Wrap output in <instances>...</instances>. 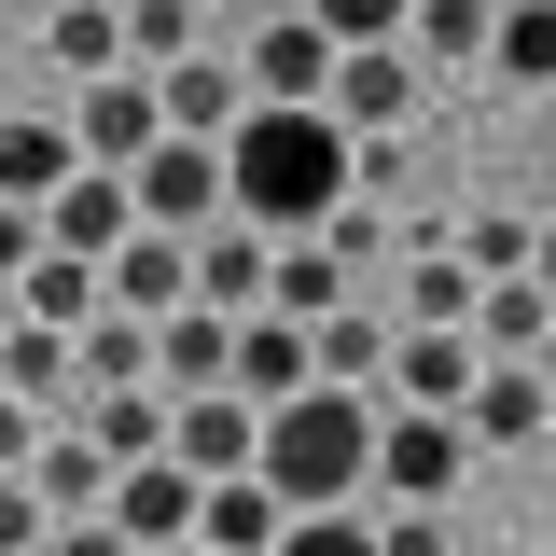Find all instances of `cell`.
Returning <instances> with one entry per match:
<instances>
[{
  "mask_svg": "<svg viewBox=\"0 0 556 556\" xmlns=\"http://www.w3.org/2000/svg\"><path fill=\"white\" fill-rule=\"evenodd\" d=\"M348 195H362V153H348L334 112H237V139H223V208L251 237H320Z\"/></svg>",
  "mask_w": 556,
  "mask_h": 556,
  "instance_id": "obj_1",
  "label": "cell"
},
{
  "mask_svg": "<svg viewBox=\"0 0 556 556\" xmlns=\"http://www.w3.org/2000/svg\"><path fill=\"white\" fill-rule=\"evenodd\" d=\"M251 486H265L292 529H306V515H362V486H376V404H362V390H306L292 417H265Z\"/></svg>",
  "mask_w": 556,
  "mask_h": 556,
  "instance_id": "obj_2",
  "label": "cell"
},
{
  "mask_svg": "<svg viewBox=\"0 0 556 556\" xmlns=\"http://www.w3.org/2000/svg\"><path fill=\"white\" fill-rule=\"evenodd\" d=\"M237 84H251V112H320V98H334L320 14H251V28H237Z\"/></svg>",
  "mask_w": 556,
  "mask_h": 556,
  "instance_id": "obj_3",
  "label": "cell"
},
{
  "mask_svg": "<svg viewBox=\"0 0 556 556\" xmlns=\"http://www.w3.org/2000/svg\"><path fill=\"white\" fill-rule=\"evenodd\" d=\"M126 208H139V237H208V223H237L208 139H153V153L126 167Z\"/></svg>",
  "mask_w": 556,
  "mask_h": 556,
  "instance_id": "obj_4",
  "label": "cell"
},
{
  "mask_svg": "<svg viewBox=\"0 0 556 556\" xmlns=\"http://www.w3.org/2000/svg\"><path fill=\"white\" fill-rule=\"evenodd\" d=\"M459 459H473V431H459V417L376 404V486H390V515H431V501L459 486Z\"/></svg>",
  "mask_w": 556,
  "mask_h": 556,
  "instance_id": "obj_5",
  "label": "cell"
},
{
  "mask_svg": "<svg viewBox=\"0 0 556 556\" xmlns=\"http://www.w3.org/2000/svg\"><path fill=\"white\" fill-rule=\"evenodd\" d=\"M98 292H112V320H139V334H167V320L195 306V237H126V251L98 265Z\"/></svg>",
  "mask_w": 556,
  "mask_h": 556,
  "instance_id": "obj_6",
  "label": "cell"
},
{
  "mask_svg": "<svg viewBox=\"0 0 556 556\" xmlns=\"http://www.w3.org/2000/svg\"><path fill=\"white\" fill-rule=\"evenodd\" d=\"M167 459L195 486H237L251 459H265V417L237 404V390H208V404H167Z\"/></svg>",
  "mask_w": 556,
  "mask_h": 556,
  "instance_id": "obj_7",
  "label": "cell"
},
{
  "mask_svg": "<svg viewBox=\"0 0 556 556\" xmlns=\"http://www.w3.org/2000/svg\"><path fill=\"white\" fill-rule=\"evenodd\" d=\"M320 112L348 126V153H390V126L417 112V56L404 42H390V56H334V98H320Z\"/></svg>",
  "mask_w": 556,
  "mask_h": 556,
  "instance_id": "obj_8",
  "label": "cell"
},
{
  "mask_svg": "<svg viewBox=\"0 0 556 556\" xmlns=\"http://www.w3.org/2000/svg\"><path fill=\"white\" fill-rule=\"evenodd\" d=\"M195 501H208V486L181 473V459H139V473L112 486V529H126V556H181V543H195Z\"/></svg>",
  "mask_w": 556,
  "mask_h": 556,
  "instance_id": "obj_9",
  "label": "cell"
},
{
  "mask_svg": "<svg viewBox=\"0 0 556 556\" xmlns=\"http://www.w3.org/2000/svg\"><path fill=\"white\" fill-rule=\"evenodd\" d=\"M473 334H390V390H376V404H404V417H459L473 404Z\"/></svg>",
  "mask_w": 556,
  "mask_h": 556,
  "instance_id": "obj_10",
  "label": "cell"
},
{
  "mask_svg": "<svg viewBox=\"0 0 556 556\" xmlns=\"http://www.w3.org/2000/svg\"><path fill=\"white\" fill-rule=\"evenodd\" d=\"M265 278H278V237H251V223L195 237V306L208 320H265Z\"/></svg>",
  "mask_w": 556,
  "mask_h": 556,
  "instance_id": "obj_11",
  "label": "cell"
},
{
  "mask_svg": "<svg viewBox=\"0 0 556 556\" xmlns=\"http://www.w3.org/2000/svg\"><path fill=\"white\" fill-rule=\"evenodd\" d=\"M306 390H320V348L292 334V320H237V404H251V417H292Z\"/></svg>",
  "mask_w": 556,
  "mask_h": 556,
  "instance_id": "obj_12",
  "label": "cell"
},
{
  "mask_svg": "<svg viewBox=\"0 0 556 556\" xmlns=\"http://www.w3.org/2000/svg\"><path fill=\"white\" fill-rule=\"evenodd\" d=\"M126 237H139V208H126V181H98V167L42 208V251H56V265H112Z\"/></svg>",
  "mask_w": 556,
  "mask_h": 556,
  "instance_id": "obj_13",
  "label": "cell"
},
{
  "mask_svg": "<svg viewBox=\"0 0 556 556\" xmlns=\"http://www.w3.org/2000/svg\"><path fill=\"white\" fill-rule=\"evenodd\" d=\"M362 306V278L320 251V237H278V278H265V320H292V334H320V320H348Z\"/></svg>",
  "mask_w": 556,
  "mask_h": 556,
  "instance_id": "obj_14",
  "label": "cell"
},
{
  "mask_svg": "<svg viewBox=\"0 0 556 556\" xmlns=\"http://www.w3.org/2000/svg\"><path fill=\"white\" fill-rule=\"evenodd\" d=\"M153 390H167V404H208V390H237V320L181 306V320L153 334Z\"/></svg>",
  "mask_w": 556,
  "mask_h": 556,
  "instance_id": "obj_15",
  "label": "cell"
},
{
  "mask_svg": "<svg viewBox=\"0 0 556 556\" xmlns=\"http://www.w3.org/2000/svg\"><path fill=\"white\" fill-rule=\"evenodd\" d=\"M70 181H84L70 126H56V112H14V126H0V208H56Z\"/></svg>",
  "mask_w": 556,
  "mask_h": 556,
  "instance_id": "obj_16",
  "label": "cell"
},
{
  "mask_svg": "<svg viewBox=\"0 0 556 556\" xmlns=\"http://www.w3.org/2000/svg\"><path fill=\"white\" fill-rule=\"evenodd\" d=\"M153 98H167V139H208V153H223V139H237V112H251V84H237V56H223V42H208V56H181Z\"/></svg>",
  "mask_w": 556,
  "mask_h": 556,
  "instance_id": "obj_17",
  "label": "cell"
},
{
  "mask_svg": "<svg viewBox=\"0 0 556 556\" xmlns=\"http://www.w3.org/2000/svg\"><path fill=\"white\" fill-rule=\"evenodd\" d=\"M404 334H473V265H459V237H404Z\"/></svg>",
  "mask_w": 556,
  "mask_h": 556,
  "instance_id": "obj_18",
  "label": "cell"
},
{
  "mask_svg": "<svg viewBox=\"0 0 556 556\" xmlns=\"http://www.w3.org/2000/svg\"><path fill=\"white\" fill-rule=\"evenodd\" d=\"M14 320H28V334H56V348H84L98 320H112V292H98V265H56V251H42V265L14 278Z\"/></svg>",
  "mask_w": 556,
  "mask_h": 556,
  "instance_id": "obj_19",
  "label": "cell"
},
{
  "mask_svg": "<svg viewBox=\"0 0 556 556\" xmlns=\"http://www.w3.org/2000/svg\"><path fill=\"white\" fill-rule=\"evenodd\" d=\"M556 348V292L543 278H486L473 292V362H543Z\"/></svg>",
  "mask_w": 556,
  "mask_h": 556,
  "instance_id": "obj_20",
  "label": "cell"
},
{
  "mask_svg": "<svg viewBox=\"0 0 556 556\" xmlns=\"http://www.w3.org/2000/svg\"><path fill=\"white\" fill-rule=\"evenodd\" d=\"M390 334H404V320H390V306H376V292H362V306H348V320H320V390H362V404H376V390H390Z\"/></svg>",
  "mask_w": 556,
  "mask_h": 556,
  "instance_id": "obj_21",
  "label": "cell"
},
{
  "mask_svg": "<svg viewBox=\"0 0 556 556\" xmlns=\"http://www.w3.org/2000/svg\"><path fill=\"white\" fill-rule=\"evenodd\" d=\"M28 486H42V515H56V529H84V515H112V459H98V445H84V431H42V459H28Z\"/></svg>",
  "mask_w": 556,
  "mask_h": 556,
  "instance_id": "obj_22",
  "label": "cell"
},
{
  "mask_svg": "<svg viewBox=\"0 0 556 556\" xmlns=\"http://www.w3.org/2000/svg\"><path fill=\"white\" fill-rule=\"evenodd\" d=\"M42 56H56L70 84H126V14H112V0H56V14H42Z\"/></svg>",
  "mask_w": 556,
  "mask_h": 556,
  "instance_id": "obj_23",
  "label": "cell"
},
{
  "mask_svg": "<svg viewBox=\"0 0 556 556\" xmlns=\"http://www.w3.org/2000/svg\"><path fill=\"white\" fill-rule=\"evenodd\" d=\"M543 417H556V390L529 376V362H486V376H473V404H459V431H473V445H529Z\"/></svg>",
  "mask_w": 556,
  "mask_h": 556,
  "instance_id": "obj_24",
  "label": "cell"
},
{
  "mask_svg": "<svg viewBox=\"0 0 556 556\" xmlns=\"http://www.w3.org/2000/svg\"><path fill=\"white\" fill-rule=\"evenodd\" d=\"M84 445H98L112 473L167 459V390H98V404H84Z\"/></svg>",
  "mask_w": 556,
  "mask_h": 556,
  "instance_id": "obj_25",
  "label": "cell"
},
{
  "mask_svg": "<svg viewBox=\"0 0 556 556\" xmlns=\"http://www.w3.org/2000/svg\"><path fill=\"white\" fill-rule=\"evenodd\" d=\"M278 529H292V515H278V501H265L251 473L195 501V556H278Z\"/></svg>",
  "mask_w": 556,
  "mask_h": 556,
  "instance_id": "obj_26",
  "label": "cell"
},
{
  "mask_svg": "<svg viewBox=\"0 0 556 556\" xmlns=\"http://www.w3.org/2000/svg\"><path fill=\"white\" fill-rule=\"evenodd\" d=\"M0 404H28L42 431H56V404H70V348L14 320V334H0Z\"/></svg>",
  "mask_w": 556,
  "mask_h": 556,
  "instance_id": "obj_27",
  "label": "cell"
},
{
  "mask_svg": "<svg viewBox=\"0 0 556 556\" xmlns=\"http://www.w3.org/2000/svg\"><path fill=\"white\" fill-rule=\"evenodd\" d=\"M486 28H501L486 0H417V14H404V56L417 70H459V56H486Z\"/></svg>",
  "mask_w": 556,
  "mask_h": 556,
  "instance_id": "obj_28",
  "label": "cell"
},
{
  "mask_svg": "<svg viewBox=\"0 0 556 556\" xmlns=\"http://www.w3.org/2000/svg\"><path fill=\"white\" fill-rule=\"evenodd\" d=\"M486 70H501V84H556V0H501Z\"/></svg>",
  "mask_w": 556,
  "mask_h": 556,
  "instance_id": "obj_29",
  "label": "cell"
},
{
  "mask_svg": "<svg viewBox=\"0 0 556 556\" xmlns=\"http://www.w3.org/2000/svg\"><path fill=\"white\" fill-rule=\"evenodd\" d=\"M70 390H153V334L139 320H98V334L70 348Z\"/></svg>",
  "mask_w": 556,
  "mask_h": 556,
  "instance_id": "obj_30",
  "label": "cell"
},
{
  "mask_svg": "<svg viewBox=\"0 0 556 556\" xmlns=\"http://www.w3.org/2000/svg\"><path fill=\"white\" fill-rule=\"evenodd\" d=\"M529 251H543V223H515V208H486L473 237H459V265H473V292H486V278H529Z\"/></svg>",
  "mask_w": 556,
  "mask_h": 556,
  "instance_id": "obj_31",
  "label": "cell"
},
{
  "mask_svg": "<svg viewBox=\"0 0 556 556\" xmlns=\"http://www.w3.org/2000/svg\"><path fill=\"white\" fill-rule=\"evenodd\" d=\"M320 251H334L348 278H376V265H390V223H376V195H348L334 223H320Z\"/></svg>",
  "mask_w": 556,
  "mask_h": 556,
  "instance_id": "obj_32",
  "label": "cell"
},
{
  "mask_svg": "<svg viewBox=\"0 0 556 556\" xmlns=\"http://www.w3.org/2000/svg\"><path fill=\"white\" fill-rule=\"evenodd\" d=\"M56 543V515H42V486L28 473H0V556H42Z\"/></svg>",
  "mask_w": 556,
  "mask_h": 556,
  "instance_id": "obj_33",
  "label": "cell"
},
{
  "mask_svg": "<svg viewBox=\"0 0 556 556\" xmlns=\"http://www.w3.org/2000/svg\"><path fill=\"white\" fill-rule=\"evenodd\" d=\"M278 556H376L362 515H306V529H278Z\"/></svg>",
  "mask_w": 556,
  "mask_h": 556,
  "instance_id": "obj_34",
  "label": "cell"
},
{
  "mask_svg": "<svg viewBox=\"0 0 556 556\" xmlns=\"http://www.w3.org/2000/svg\"><path fill=\"white\" fill-rule=\"evenodd\" d=\"M362 529H376V556H445V529H431V515H362Z\"/></svg>",
  "mask_w": 556,
  "mask_h": 556,
  "instance_id": "obj_35",
  "label": "cell"
},
{
  "mask_svg": "<svg viewBox=\"0 0 556 556\" xmlns=\"http://www.w3.org/2000/svg\"><path fill=\"white\" fill-rule=\"evenodd\" d=\"M42 265V208H0V278H28Z\"/></svg>",
  "mask_w": 556,
  "mask_h": 556,
  "instance_id": "obj_36",
  "label": "cell"
},
{
  "mask_svg": "<svg viewBox=\"0 0 556 556\" xmlns=\"http://www.w3.org/2000/svg\"><path fill=\"white\" fill-rule=\"evenodd\" d=\"M28 459H42V417H28V404H0V473H28Z\"/></svg>",
  "mask_w": 556,
  "mask_h": 556,
  "instance_id": "obj_37",
  "label": "cell"
},
{
  "mask_svg": "<svg viewBox=\"0 0 556 556\" xmlns=\"http://www.w3.org/2000/svg\"><path fill=\"white\" fill-rule=\"evenodd\" d=\"M42 556H126V529H112V515H84V529H56Z\"/></svg>",
  "mask_w": 556,
  "mask_h": 556,
  "instance_id": "obj_38",
  "label": "cell"
},
{
  "mask_svg": "<svg viewBox=\"0 0 556 556\" xmlns=\"http://www.w3.org/2000/svg\"><path fill=\"white\" fill-rule=\"evenodd\" d=\"M529 278H543V292H556V223H543V251H529Z\"/></svg>",
  "mask_w": 556,
  "mask_h": 556,
  "instance_id": "obj_39",
  "label": "cell"
},
{
  "mask_svg": "<svg viewBox=\"0 0 556 556\" xmlns=\"http://www.w3.org/2000/svg\"><path fill=\"white\" fill-rule=\"evenodd\" d=\"M0 334H14V278H0Z\"/></svg>",
  "mask_w": 556,
  "mask_h": 556,
  "instance_id": "obj_40",
  "label": "cell"
},
{
  "mask_svg": "<svg viewBox=\"0 0 556 556\" xmlns=\"http://www.w3.org/2000/svg\"><path fill=\"white\" fill-rule=\"evenodd\" d=\"M529 376H543V390H556V348H543V362H529Z\"/></svg>",
  "mask_w": 556,
  "mask_h": 556,
  "instance_id": "obj_41",
  "label": "cell"
},
{
  "mask_svg": "<svg viewBox=\"0 0 556 556\" xmlns=\"http://www.w3.org/2000/svg\"><path fill=\"white\" fill-rule=\"evenodd\" d=\"M181 556H195V543H181Z\"/></svg>",
  "mask_w": 556,
  "mask_h": 556,
  "instance_id": "obj_42",
  "label": "cell"
}]
</instances>
